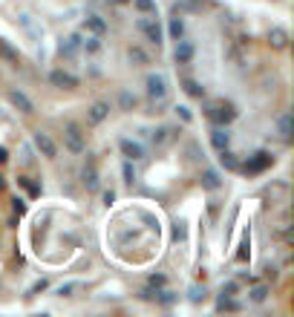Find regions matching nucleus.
Here are the masks:
<instances>
[{
    "mask_svg": "<svg viewBox=\"0 0 294 317\" xmlns=\"http://www.w3.org/2000/svg\"><path fill=\"white\" fill-rule=\"evenodd\" d=\"M205 116H208L216 127H228L231 121L236 119V107H234L231 101L216 98V101H208V104H205Z\"/></svg>",
    "mask_w": 294,
    "mask_h": 317,
    "instance_id": "obj_1",
    "label": "nucleus"
},
{
    "mask_svg": "<svg viewBox=\"0 0 294 317\" xmlns=\"http://www.w3.org/2000/svg\"><path fill=\"white\" fill-rule=\"evenodd\" d=\"M64 144H66L69 153H84V147H87L84 130L75 124V121H66V124H64Z\"/></svg>",
    "mask_w": 294,
    "mask_h": 317,
    "instance_id": "obj_2",
    "label": "nucleus"
},
{
    "mask_svg": "<svg viewBox=\"0 0 294 317\" xmlns=\"http://www.w3.org/2000/svg\"><path fill=\"white\" fill-rule=\"evenodd\" d=\"M274 164V153H265V150H260V153H254V156L248 158L245 164H239V170L242 173H248V176H257V173H262L265 167H271Z\"/></svg>",
    "mask_w": 294,
    "mask_h": 317,
    "instance_id": "obj_3",
    "label": "nucleus"
},
{
    "mask_svg": "<svg viewBox=\"0 0 294 317\" xmlns=\"http://www.w3.org/2000/svg\"><path fill=\"white\" fill-rule=\"evenodd\" d=\"M136 26H138V32H141V35H144L153 46H162V38H164L162 26H159L153 18H138V20H136Z\"/></svg>",
    "mask_w": 294,
    "mask_h": 317,
    "instance_id": "obj_4",
    "label": "nucleus"
},
{
    "mask_svg": "<svg viewBox=\"0 0 294 317\" xmlns=\"http://www.w3.org/2000/svg\"><path fill=\"white\" fill-rule=\"evenodd\" d=\"M147 98L150 101H156V98H164L167 95V78H164L162 72H156V75H147Z\"/></svg>",
    "mask_w": 294,
    "mask_h": 317,
    "instance_id": "obj_5",
    "label": "nucleus"
},
{
    "mask_svg": "<svg viewBox=\"0 0 294 317\" xmlns=\"http://www.w3.org/2000/svg\"><path fill=\"white\" fill-rule=\"evenodd\" d=\"M35 147L40 150V156H46V158L58 156V144H55V139H52L49 133H43V130L35 133Z\"/></svg>",
    "mask_w": 294,
    "mask_h": 317,
    "instance_id": "obj_6",
    "label": "nucleus"
},
{
    "mask_svg": "<svg viewBox=\"0 0 294 317\" xmlns=\"http://www.w3.org/2000/svg\"><path fill=\"white\" fill-rule=\"evenodd\" d=\"M49 84L58 87V90H75L78 87V78L72 72H66V69H52L49 72Z\"/></svg>",
    "mask_w": 294,
    "mask_h": 317,
    "instance_id": "obj_7",
    "label": "nucleus"
},
{
    "mask_svg": "<svg viewBox=\"0 0 294 317\" xmlns=\"http://www.w3.org/2000/svg\"><path fill=\"white\" fill-rule=\"evenodd\" d=\"M194 55H196L194 43H191V40H182V38H179V43H176V49H173V58H176V63L188 66V63L194 61Z\"/></svg>",
    "mask_w": 294,
    "mask_h": 317,
    "instance_id": "obj_8",
    "label": "nucleus"
},
{
    "mask_svg": "<svg viewBox=\"0 0 294 317\" xmlns=\"http://www.w3.org/2000/svg\"><path fill=\"white\" fill-rule=\"evenodd\" d=\"M9 104L15 107V110H20V113H35V104L29 101V95L26 93H20V90H9Z\"/></svg>",
    "mask_w": 294,
    "mask_h": 317,
    "instance_id": "obj_9",
    "label": "nucleus"
},
{
    "mask_svg": "<svg viewBox=\"0 0 294 317\" xmlns=\"http://www.w3.org/2000/svg\"><path fill=\"white\" fill-rule=\"evenodd\" d=\"M118 150L124 153V158H130V161L144 158V147H141L138 141H133V139H121V141H118Z\"/></svg>",
    "mask_w": 294,
    "mask_h": 317,
    "instance_id": "obj_10",
    "label": "nucleus"
},
{
    "mask_svg": "<svg viewBox=\"0 0 294 317\" xmlns=\"http://www.w3.org/2000/svg\"><path fill=\"white\" fill-rule=\"evenodd\" d=\"M268 46L271 49H286L289 46V32L283 29V26H271L268 29Z\"/></svg>",
    "mask_w": 294,
    "mask_h": 317,
    "instance_id": "obj_11",
    "label": "nucleus"
},
{
    "mask_svg": "<svg viewBox=\"0 0 294 317\" xmlns=\"http://www.w3.org/2000/svg\"><path fill=\"white\" fill-rule=\"evenodd\" d=\"M81 182H84L87 190L98 188V170H96V161H93V158H87V164H84V170H81Z\"/></svg>",
    "mask_w": 294,
    "mask_h": 317,
    "instance_id": "obj_12",
    "label": "nucleus"
},
{
    "mask_svg": "<svg viewBox=\"0 0 294 317\" xmlns=\"http://www.w3.org/2000/svg\"><path fill=\"white\" fill-rule=\"evenodd\" d=\"M199 185L205 190H219L222 188V176L214 170V167H208V170H202V179H199Z\"/></svg>",
    "mask_w": 294,
    "mask_h": 317,
    "instance_id": "obj_13",
    "label": "nucleus"
},
{
    "mask_svg": "<svg viewBox=\"0 0 294 317\" xmlns=\"http://www.w3.org/2000/svg\"><path fill=\"white\" fill-rule=\"evenodd\" d=\"M0 61L9 63V66H18V63H20V55H18V49H15L9 40H3V38H0Z\"/></svg>",
    "mask_w": 294,
    "mask_h": 317,
    "instance_id": "obj_14",
    "label": "nucleus"
},
{
    "mask_svg": "<svg viewBox=\"0 0 294 317\" xmlns=\"http://www.w3.org/2000/svg\"><path fill=\"white\" fill-rule=\"evenodd\" d=\"M84 29L90 32V35H98V38H101V35L107 32V20H104L101 15H87V18H84Z\"/></svg>",
    "mask_w": 294,
    "mask_h": 317,
    "instance_id": "obj_15",
    "label": "nucleus"
},
{
    "mask_svg": "<svg viewBox=\"0 0 294 317\" xmlns=\"http://www.w3.org/2000/svg\"><path fill=\"white\" fill-rule=\"evenodd\" d=\"M107 116H110V104H107V101H96V104L90 107V113H87L90 124H101Z\"/></svg>",
    "mask_w": 294,
    "mask_h": 317,
    "instance_id": "obj_16",
    "label": "nucleus"
},
{
    "mask_svg": "<svg viewBox=\"0 0 294 317\" xmlns=\"http://www.w3.org/2000/svg\"><path fill=\"white\" fill-rule=\"evenodd\" d=\"M81 40H84V38H81L78 32H75V35H69L64 43H61V55H64V58H75V55H78V49H81Z\"/></svg>",
    "mask_w": 294,
    "mask_h": 317,
    "instance_id": "obj_17",
    "label": "nucleus"
},
{
    "mask_svg": "<svg viewBox=\"0 0 294 317\" xmlns=\"http://www.w3.org/2000/svg\"><path fill=\"white\" fill-rule=\"evenodd\" d=\"M211 144H214L216 150H225L231 144V133L225 127H214V130H211Z\"/></svg>",
    "mask_w": 294,
    "mask_h": 317,
    "instance_id": "obj_18",
    "label": "nucleus"
},
{
    "mask_svg": "<svg viewBox=\"0 0 294 317\" xmlns=\"http://www.w3.org/2000/svg\"><path fill=\"white\" fill-rule=\"evenodd\" d=\"M211 6H214L211 0H179L176 3V12H205Z\"/></svg>",
    "mask_w": 294,
    "mask_h": 317,
    "instance_id": "obj_19",
    "label": "nucleus"
},
{
    "mask_svg": "<svg viewBox=\"0 0 294 317\" xmlns=\"http://www.w3.org/2000/svg\"><path fill=\"white\" fill-rule=\"evenodd\" d=\"M286 193H289V185H286V182H274V185H268V188H265V196H268L271 202H283V199H286Z\"/></svg>",
    "mask_w": 294,
    "mask_h": 317,
    "instance_id": "obj_20",
    "label": "nucleus"
},
{
    "mask_svg": "<svg viewBox=\"0 0 294 317\" xmlns=\"http://www.w3.org/2000/svg\"><path fill=\"white\" fill-rule=\"evenodd\" d=\"M182 90L191 95V98H205V87L196 78H182Z\"/></svg>",
    "mask_w": 294,
    "mask_h": 317,
    "instance_id": "obj_21",
    "label": "nucleus"
},
{
    "mask_svg": "<svg viewBox=\"0 0 294 317\" xmlns=\"http://www.w3.org/2000/svg\"><path fill=\"white\" fill-rule=\"evenodd\" d=\"M127 58H130L136 66H147V63H150V55H147L141 46H130V49H127Z\"/></svg>",
    "mask_w": 294,
    "mask_h": 317,
    "instance_id": "obj_22",
    "label": "nucleus"
},
{
    "mask_svg": "<svg viewBox=\"0 0 294 317\" xmlns=\"http://www.w3.org/2000/svg\"><path fill=\"white\" fill-rule=\"evenodd\" d=\"M268 294H271V288L265 283H257L251 291H248V297H251V303H265L268 300Z\"/></svg>",
    "mask_w": 294,
    "mask_h": 317,
    "instance_id": "obj_23",
    "label": "nucleus"
},
{
    "mask_svg": "<svg viewBox=\"0 0 294 317\" xmlns=\"http://www.w3.org/2000/svg\"><path fill=\"white\" fill-rule=\"evenodd\" d=\"M219 164H222L225 170H239V158L234 156L228 147H225V150H219Z\"/></svg>",
    "mask_w": 294,
    "mask_h": 317,
    "instance_id": "obj_24",
    "label": "nucleus"
},
{
    "mask_svg": "<svg viewBox=\"0 0 294 317\" xmlns=\"http://www.w3.org/2000/svg\"><path fill=\"white\" fill-rule=\"evenodd\" d=\"M277 127H280L283 141H292V116H289V113H283V116L277 119Z\"/></svg>",
    "mask_w": 294,
    "mask_h": 317,
    "instance_id": "obj_25",
    "label": "nucleus"
},
{
    "mask_svg": "<svg viewBox=\"0 0 294 317\" xmlns=\"http://www.w3.org/2000/svg\"><path fill=\"white\" fill-rule=\"evenodd\" d=\"M138 15H156V0H130Z\"/></svg>",
    "mask_w": 294,
    "mask_h": 317,
    "instance_id": "obj_26",
    "label": "nucleus"
},
{
    "mask_svg": "<svg viewBox=\"0 0 294 317\" xmlns=\"http://www.w3.org/2000/svg\"><path fill=\"white\" fill-rule=\"evenodd\" d=\"M216 312H239V303H236L234 297L219 294V300H216Z\"/></svg>",
    "mask_w": 294,
    "mask_h": 317,
    "instance_id": "obj_27",
    "label": "nucleus"
},
{
    "mask_svg": "<svg viewBox=\"0 0 294 317\" xmlns=\"http://www.w3.org/2000/svg\"><path fill=\"white\" fill-rule=\"evenodd\" d=\"M121 173H124V182H127V185H136V179H138V170H136V167H133V161L130 158H124V167H121Z\"/></svg>",
    "mask_w": 294,
    "mask_h": 317,
    "instance_id": "obj_28",
    "label": "nucleus"
},
{
    "mask_svg": "<svg viewBox=\"0 0 294 317\" xmlns=\"http://www.w3.org/2000/svg\"><path fill=\"white\" fill-rule=\"evenodd\" d=\"M118 107H121V110H133V107H136V95H133L130 90H121V93H118Z\"/></svg>",
    "mask_w": 294,
    "mask_h": 317,
    "instance_id": "obj_29",
    "label": "nucleus"
},
{
    "mask_svg": "<svg viewBox=\"0 0 294 317\" xmlns=\"http://www.w3.org/2000/svg\"><path fill=\"white\" fill-rule=\"evenodd\" d=\"M81 49H84V52H90V55H96V52H101V40H98V35H93V38H87V40H81Z\"/></svg>",
    "mask_w": 294,
    "mask_h": 317,
    "instance_id": "obj_30",
    "label": "nucleus"
},
{
    "mask_svg": "<svg viewBox=\"0 0 294 317\" xmlns=\"http://www.w3.org/2000/svg\"><path fill=\"white\" fill-rule=\"evenodd\" d=\"M173 133H176L173 127H159V130L153 133V144H164V141H167V139H170Z\"/></svg>",
    "mask_w": 294,
    "mask_h": 317,
    "instance_id": "obj_31",
    "label": "nucleus"
},
{
    "mask_svg": "<svg viewBox=\"0 0 294 317\" xmlns=\"http://www.w3.org/2000/svg\"><path fill=\"white\" fill-rule=\"evenodd\" d=\"M170 35L179 40V38H185V23H182V18H173L170 20Z\"/></svg>",
    "mask_w": 294,
    "mask_h": 317,
    "instance_id": "obj_32",
    "label": "nucleus"
},
{
    "mask_svg": "<svg viewBox=\"0 0 294 317\" xmlns=\"http://www.w3.org/2000/svg\"><path fill=\"white\" fill-rule=\"evenodd\" d=\"M75 291H81V283H66L58 288V297H75Z\"/></svg>",
    "mask_w": 294,
    "mask_h": 317,
    "instance_id": "obj_33",
    "label": "nucleus"
},
{
    "mask_svg": "<svg viewBox=\"0 0 294 317\" xmlns=\"http://www.w3.org/2000/svg\"><path fill=\"white\" fill-rule=\"evenodd\" d=\"M18 182H20L23 188L29 190L32 196H40V185H35V182H29V176H18Z\"/></svg>",
    "mask_w": 294,
    "mask_h": 317,
    "instance_id": "obj_34",
    "label": "nucleus"
},
{
    "mask_svg": "<svg viewBox=\"0 0 294 317\" xmlns=\"http://www.w3.org/2000/svg\"><path fill=\"white\" fill-rule=\"evenodd\" d=\"M12 211H15L18 217H23V214H26V199H20V196H15V199H12Z\"/></svg>",
    "mask_w": 294,
    "mask_h": 317,
    "instance_id": "obj_35",
    "label": "nucleus"
},
{
    "mask_svg": "<svg viewBox=\"0 0 294 317\" xmlns=\"http://www.w3.org/2000/svg\"><path fill=\"white\" fill-rule=\"evenodd\" d=\"M164 283H167L164 274H150V277H147V285H150V288H162Z\"/></svg>",
    "mask_w": 294,
    "mask_h": 317,
    "instance_id": "obj_36",
    "label": "nucleus"
},
{
    "mask_svg": "<svg viewBox=\"0 0 294 317\" xmlns=\"http://www.w3.org/2000/svg\"><path fill=\"white\" fill-rule=\"evenodd\" d=\"M236 291H239V283H236V280H231V283L222 285V294H225V297H236Z\"/></svg>",
    "mask_w": 294,
    "mask_h": 317,
    "instance_id": "obj_37",
    "label": "nucleus"
},
{
    "mask_svg": "<svg viewBox=\"0 0 294 317\" xmlns=\"http://www.w3.org/2000/svg\"><path fill=\"white\" fill-rule=\"evenodd\" d=\"M191 300H194V303H199V300H205V288H199V285H194V288H191Z\"/></svg>",
    "mask_w": 294,
    "mask_h": 317,
    "instance_id": "obj_38",
    "label": "nucleus"
},
{
    "mask_svg": "<svg viewBox=\"0 0 294 317\" xmlns=\"http://www.w3.org/2000/svg\"><path fill=\"white\" fill-rule=\"evenodd\" d=\"M46 285H49V280H38V283H35L32 288H29V297H32V294H38V291H43Z\"/></svg>",
    "mask_w": 294,
    "mask_h": 317,
    "instance_id": "obj_39",
    "label": "nucleus"
},
{
    "mask_svg": "<svg viewBox=\"0 0 294 317\" xmlns=\"http://www.w3.org/2000/svg\"><path fill=\"white\" fill-rule=\"evenodd\" d=\"M113 202H116V193H113V190H104V205H107V208H110V205H113Z\"/></svg>",
    "mask_w": 294,
    "mask_h": 317,
    "instance_id": "obj_40",
    "label": "nucleus"
},
{
    "mask_svg": "<svg viewBox=\"0 0 294 317\" xmlns=\"http://www.w3.org/2000/svg\"><path fill=\"white\" fill-rule=\"evenodd\" d=\"M176 113L182 116V121H191V113H188V107H176Z\"/></svg>",
    "mask_w": 294,
    "mask_h": 317,
    "instance_id": "obj_41",
    "label": "nucleus"
},
{
    "mask_svg": "<svg viewBox=\"0 0 294 317\" xmlns=\"http://www.w3.org/2000/svg\"><path fill=\"white\" fill-rule=\"evenodd\" d=\"M173 237H176V239H185V228H182V225H179V228H176V231H173Z\"/></svg>",
    "mask_w": 294,
    "mask_h": 317,
    "instance_id": "obj_42",
    "label": "nucleus"
},
{
    "mask_svg": "<svg viewBox=\"0 0 294 317\" xmlns=\"http://www.w3.org/2000/svg\"><path fill=\"white\" fill-rule=\"evenodd\" d=\"M6 158H9V156H6V150H3V147H0V161H6Z\"/></svg>",
    "mask_w": 294,
    "mask_h": 317,
    "instance_id": "obj_43",
    "label": "nucleus"
},
{
    "mask_svg": "<svg viewBox=\"0 0 294 317\" xmlns=\"http://www.w3.org/2000/svg\"><path fill=\"white\" fill-rule=\"evenodd\" d=\"M6 188V179H3V176H0V190Z\"/></svg>",
    "mask_w": 294,
    "mask_h": 317,
    "instance_id": "obj_44",
    "label": "nucleus"
},
{
    "mask_svg": "<svg viewBox=\"0 0 294 317\" xmlns=\"http://www.w3.org/2000/svg\"><path fill=\"white\" fill-rule=\"evenodd\" d=\"M113 3H130V0H113Z\"/></svg>",
    "mask_w": 294,
    "mask_h": 317,
    "instance_id": "obj_45",
    "label": "nucleus"
}]
</instances>
